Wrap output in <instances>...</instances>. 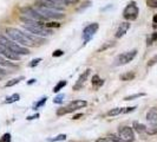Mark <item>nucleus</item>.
<instances>
[{"label":"nucleus","mask_w":157,"mask_h":142,"mask_svg":"<svg viewBox=\"0 0 157 142\" xmlns=\"http://www.w3.org/2000/svg\"><path fill=\"white\" fill-rule=\"evenodd\" d=\"M6 33L8 34V37H10L11 39L17 41L18 44H20V45H23V46H36L31 40L25 36V33L21 31H19L18 29L7 27V29H6Z\"/></svg>","instance_id":"f257e3e1"},{"label":"nucleus","mask_w":157,"mask_h":142,"mask_svg":"<svg viewBox=\"0 0 157 142\" xmlns=\"http://www.w3.org/2000/svg\"><path fill=\"white\" fill-rule=\"evenodd\" d=\"M137 56V50L134 49L131 51H126V52H123L121 55H118L116 58H115V62H113V65L115 66H121V65H125V64L130 63L135 57Z\"/></svg>","instance_id":"f03ea898"},{"label":"nucleus","mask_w":157,"mask_h":142,"mask_svg":"<svg viewBox=\"0 0 157 142\" xmlns=\"http://www.w3.org/2000/svg\"><path fill=\"white\" fill-rule=\"evenodd\" d=\"M36 10L39 12L41 16H44L46 19H63L65 14L63 12H58L51 8H46L44 6H36Z\"/></svg>","instance_id":"7ed1b4c3"},{"label":"nucleus","mask_w":157,"mask_h":142,"mask_svg":"<svg viewBox=\"0 0 157 142\" xmlns=\"http://www.w3.org/2000/svg\"><path fill=\"white\" fill-rule=\"evenodd\" d=\"M138 14H140V10H138V6L135 1L129 2V5L123 11V17L126 20H136Z\"/></svg>","instance_id":"20e7f679"},{"label":"nucleus","mask_w":157,"mask_h":142,"mask_svg":"<svg viewBox=\"0 0 157 142\" xmlns=\"http://www.w3.org/2000/svg\"><path fill=\"white\" fill-rule=\"evenodd\" d=\"M24 29L26 31H29L32 34L39 36V37H47L52 34V30L47 29L45 26H31V25H25L24 24Z\"/></svg>","instance_id":"39448f33"},{"label":"nucleus","mask_w":157,"mask_h":142,"mask_svg":"<svg viewBox=\"0 0 157 142\" xmlns=\"http://www.w3.org/2000/svg\"><path fill=\"white\" fill-rule=\"evenodd\" d=\"M21 14H24V17L30 18L33 20H38V22H45L47 20L44 16H41L39 12L36 10V7H23L21 10Z\"/></svg>","instance_id":"423d86ee"},{"label":"nucleus","mask_w":157,"mask_h":142,"mask_svg":"<svg viewBox=\"0 0 157 142\" xmlns=\"http://www.w3.org/2000/svg\"><path fill=\"white\" fill-rule=\"evenodd\" d=\"M118 136L121 137L122 142H134L135 141V134L134 129L131 127H121L118 129Z\"/></svg>","instance_id":"0eeeda50"},{"label":"nucleus","mask_w":157,"mask_h":142,"mask_svg":"<svg viewBox=\"0 0 157 142\" xmlns=\"http://www.w3.org/2000/svg\"><path fill=\"white\" fill-rule=\"evenodd\" d=\"M98 29H99L98 23H92L90 24V25H87L86 27L84 29V31H83V39H84V41L86 43V41H89V40L91 39L94 37V33L98 31Z\"/></svg>","instance_id":"6e6552de"},{"label":"nucleus","mask_w":157,"mask_h":142,"mask_svg":"<svg viewBox=\"0 0 157 142\" xmlns=\"http://www.w3.org/2000/svg\"><path fill=\"white\" fill-rule=\"evenodd\" d=\"M0 55L4 56V57H7L8 59H12V61H19L20 59V56L17 55L16 52H13L10 47L4 46L1 44H0Z\"/></svg>","instance_id":"1a4fd4ad"},{"label":"nucleus","mask_w":157,"mask_h":142,"mask_svg":"<svg viewBox=\"0 0 157 142\" xmlns=\"http://www.w3.org/2000/svg\"><path fill=\"white\" fill-rule=\"evenodd\" d=\"M10 49L13 51V52H16L17 55H30V51H29V49L27 47L23 46V45H20V44H18V43H13L12 41V44L10 45Z\"/></svg>","instance_id":"9d476101"},{"label":"nucleus","mask_w":157,"mask_h":142,"mask_svg":"<svg viewBox=\"0 0 157 142\" xmlns=\"http://www.w3.org/2000/svg\"><path fill=\"white\" fill-rule=\"evenodd\" d=\"M90 69H87V70H85L80 76H79L78 81H77V83L73 85V90H80L82 88H83V85H84V83H85V81L87 79V77H89V75H90Z\"/></svg>","instance_id":"9b49d317"},{"label":"nucleus","mask_w":157,"mask_h":142,"mask_svg":"<svg viewBox=\"0 0 157 142\" xmlns=\"http://www.w3.org/2000/svg\"><path fill=\"white\" fill-rule=\"evenodd\" d=\"M130 29V24L128 23V22H124V23H122L119 25V27H118L117 32H116V34H115V37L119 39V38H122L123 36H125V33L128 32V30Z\"/></svg>","instance_id":"f8f14e48"},{"label":"nucleus","mask_w":157,"mask_h":142,"mask_svg":"<svg viewBox=\"0 0 157 142\" xmlns=\"http://www.w3.org/2000/svg\"><path fill=\"white\" fill-rule=\"evenodd\" d=\"M147 121L150 123V126L157 127V109L152 108L147 114Z\"/></svg>","instance_id":"ddd939ff"},{"label":"nucleus","mask_w":157,"mask_h":142,"mask_svg":"<svg viewBox=\"0 0 157 142\" xmlns=\"http://www.w3.org/2000/svg\"><path fill=\"white\" fill-rule=\"evenodd\" d=\"M87 102L86 101H84V100H76V101H72V102L69 103V108H71L73 111H76L77 109H80V108H84V107H86Z\"/></svg>","instance_id":"4468645a"},{"label":"nucleus","mask_w":157,"mask_h":142,"mask_svg":"<svg viewBox=\"0 0 157 142\" xmlns=\"http://www.w3.org/2000/svg\"><path fill=\"white\" fill-rule=\"evenodd\" d=\"M132 129H135V132H136V133H138L140 135L147 133V127L144 126L143 123L137 122V121H135L134 122V124H132Z\"/></svg>","instance_id":"2eb2a0df"},{"label":"nucleus","mask_w":157,"mask_h":142,"mask_svg":"<svg viewBox=\"0 0 157 142\" xmlns=\"http://www.w3.org/2000/svg\"><path fill=\"white\" fill-rule=\"evenodd\" d=\"M136 77V73L134 71H128V72H124L119 76V79L123 81V82H128V81H132V79Z\"/></svg>","instance_id":"dca6fc26"},{"label":"nucleus","mask_w":157,"mask_h":142,"mask_svg":"<svg viewBox=\"0 0 157 142\" xmlns=\"http://www.w3.org/2000/svg\"><path fill=\"white\" fill-rule=\"evenodd\" d=\"M48 1H51V2H53L56 5H58V6H67V5H71V4H73V0H48Z\"/></svg>","instance_id":"f3484780"},{"label":"nucleus","mask_w":157,"mask_h":142,"mask_svg":"<svg viewBox=\"0 0 157 142\" xmlns=\"http://www.w3.org/2000/svg\"><path fill=\"white\" fill-rule=\"evenodd\" d=\"M103 84H104V81L101 79V77L98 75H94V77H92V85L96 88H99Z\"/></svg>","instance_id":"a211bd4d"},{"label":"nucleus","mask_w":157,"mask_h":142,"mask_svg":"<svg viewBox=\"0 0 157 142\" xmlns=\"http://www.w3.org/2000/svg\"><path fill=\"white\" fill-rule=\"evenodd\" d=\"M46 101H47V97H41L38 102H36L34 104H33V107H32V109L33 110H37V109H39V108H41L45 103H46Z\"/></svg>","instance_id":"6ab92c4d"},{"label":"nucleus","mask_w":157,"mask_h":142,"mask_svg":"<svg viewBox=\"0 0 157 142\" xmlns=\"http://www.w3.org/2000/svg\"><path fill=\"white\" fill-rule=\"evenodd\" d=\"M24 77L23 76H20V77H17V78H13V79H11V81H8L7 83H6V85L5 87L6 88H11V87H13V85H16V84H18L20 81H23Z\"/></svg>","instance_id":"aec40b11"},{"label":"nucleus","mask_w":157,"mask_h":142,"mask_svg":"<svg viewBox=\"0 0 157 142\" xmlns=\"http://www.w3.org/2000/svg\"><path fill=\"white\" fill-rule=\"evenodd\" d=\"M66 84H67V82H66V81H59V82L56 84V87L53 88V93H59V91H60V90H62Z\"/></svg>","instance_id":"412c9836"},{"label":"nucleus","mask_w":157,"mask_h":142,"mask_svg":"<svg viewBox=\"0 0 157 142\" xmlns=\"http://www.w3.org/2000/svg\"><path fill=\"white\" fill-rule=\"evenodd\" d=\"M66 140V135L65 134H59L55 136V137H51V139H47L48 142H58V141H65Z\"/></svg>","instance_id":"4be33fe9"},{"label":"nucleus","mask_w":157,"mask_h":142,"mask_svg":"<svg viewBox=\"0 0 157 142\" xmlns=\"http://www.w3.org/2000/svg\"><path fill=\"white\" fill-rule=\"evenodd\" d=\"M143 96H145V93H138V94L130 95V96H126V97H124V101H132V100L140 98V97H143Z\"/></svg>","instance_id":"5701e85b"},{"label":"nucleus","mask_w":157,"mask_h":142,"mask_svg":"<svg viewBox=\"0 0 157 142\" xmlns=\"http://www.w3.org/2000/svg\"><path fill=\"white\" fill-rule=\"evenodd\" d=\"M19 98H20V95L13 94V95H11L10 97H7V100L5 101V103H7V104H10V103H14V102H17V101H19Z\"/></svg>","instance_id":"b1692460"},{"label":"nucleus","mask_w":157,"mask_h":142,"mask_svg":"<svg viewBox=\"0 0 157 142\" xmlns=\"http://www.w3.org/2000/svg\"><path fill=\"white\" fill-rule=\"evenodd\" d=\"M0 44L4 45V46H6V47H10V45L12 44V40H10L8 38H6L5 36L0 34Z\"/></svg>","instance_id":"393cba45"},{"label":"nucleus","mask_w":157,"mask_h":142,"mask_svg":"<svg viewBox=\"0 0 157 142\" xmlns=\"http://www.w3.org/2000/svg\"><path fill=\"white\" fill-rule=\"evenodd\" d=\"M121 112H123V108H113V109L108 111V115L109 116H117Z\"/></svg>","instance_id":"a878e982"},{"label":"nucleus","mask_w":157,"mask_h":142,"mask_svg":"<svg viewBox=\"0 0 157 142\" xmlns=\"http://www.w3.org/2000/svg\"><path fill=\"white\" fill-rule=\"evenodd\" d=\"M72 109L69 108V107H66V108H60V109H58L57 110V115L58 116H62V115H66V114H69V112H72Z\"/></svg>","instance_id":"bb28decb"},{"label":"nucleus","mask_w":157,"mask_h":142,"mask_svg":"<svg viewBox=\"0 0 157 142\" xmlns=\"http://www.w3.org/2000/svg\"><path fill=\"white\" fill-rule=\"evenodd\" d=\"M113 45H115V43H113V41H106L104 45H102V46L98 49V51H97V52H102V51H105V50H108L109 47L113 46Z\"/></svg>","instance_id":"cd10ccee"},{"label":"nucleus","mask_w":157,"mask_h":142,"mask_svg":"<svg viewBox=\"0 0 157 142\" xmlns=\"http://www.w3.org/2000/svg\"><path fill=\"white\" fill-rule=\"evenodd\" d=\"M0 65H4V66H16V64L11 63V62H7L1 55H0Z\"/></svg>","instance_id":"c85d7f7f"},{"label":"nucleus","mask_w":157,"mask_h":142,"mask_svg":"<svg viewBox=\"0 0 157 142\" xmlns=\"http://www.w3.org/2000/svg\"><path fill=\"white\" fill-rule=\"evenodd\" d=\"M108 139L110 140L111 142H122V140H121V137L119 136H117L116 134H110L108 135Z\"/></svg>","instance_id":"c756f323"},{"label":"nucleus","mask_w":157,"mask_h":142,"mask_svg":"<svg viewBox=\"0 0 157 142\" xmlns=\"http://www.w3.org/2000/svg\"><path fill=\"white\" fill-rule=\"evenodd\" d=\"M147 134H148V135L157 134V127L151 126V127H149V128H147Z\"/></svg>","instance_id":"7c9ffc66"},{"label":"nucleus","mask_w":157,"mask_h":142,"mask_svg":"<svg viewBox=\"0 0 157 142\" xmlns=\"http://www.w3.org/2000/svg\"><path fill=\"white\" fill-rule=\"evenodd\" d=\"M64 97H65V96H64L63 94H60V95H58V96H56L55 100H53V103H56V104H60V103L63 102Z\"/></svg>","instance_id":"2f4dec72"},{"label":"nucleus","mask_w":157,"mask_h":142,"mask_svg":"<svg viewBox=\"0 0 157 142\" xmlns=\"http://www.w3.org/2000/svg\"><path fill=\"white\" fill-rule=\"evenodd\" d=\"M0 142H11V134L10 133L4 134L0 139Z\"/></svg>","instance_id":"473e14b6"},{"label":"nucleus","mask_w":157,"mask_h":142,"mask_svg":"<svg viewBox=\"0 0 157 142\" xmlns=\"http://www.w3.org/2000/svg\"><path fill=\"white\" fill-rule=\"evenodd\" d=\"M40 62H41V58H36V59H33L31 63L29 64V66H30V68H34V66L38 65Z\"/></svg>","instance_id":"72a5a7b5"},{"label":"nucleus","mask_w":157,"mask_h":142,"mask_svg":"<svg viewBox=\"0 0 157 142\" xmlns=\"http://www.w3.org/2000/svg\"><path fill=\"white\" fill-rule=\"evenodd\" d=\"M157 63V55H155L152 58H150L149 62H148V66H152V65H155Z\"/></svg>","instance_id":"f704fd0d"},{"label":"nucleus","mask_w":157,"mask_h":142,"mask_svg":"<svg viewBox=\"0 0 157 142\" xmlns=\"http://www.w3.org/2000/svg\"><path fill=\"white\" fill-rule=\"evenodd\" d=\"M147 4H148L149 7H157V0H147Z\"/></svg>","instance_id":"c9c22d12"},{"label":"nucleus","mask_w":157,"mask_h":142,"mask_svg":"<svg viewBox=\"0 0 157 142\" xmlns=\"http://www.w3.org/2000/svg\"><path fill=\"white\" fill-rule=\"evenodd\" d=\"M90 5H91V2H90V1H86L85 4H83V6H82V7L78 8V12H83L84 10H86L87 7H90Z\"/></svg>","instance_id":"e433bc0d"},{"label":"nucleus","mask_w":157,"mask_h":142,"mask_svg":"<svg viewBox=\"0 0 157 142\" xmlns=\"http://www.w3.org/2000/svg\"><path fill=\"white\" fill-rule=\"evenodd\" d=\"M155 40H157V33H154V34L150 37L149 39H148V45H151V44H152Z\"/></svg>","instance_id":"4c0bfd02"},{"label":"nucleus","mask_w":157,"mask_h":142,"mask_svg":"<svg viewBox=\"0 0 157 142\" xmlns=\"http://www.w3.org/2000/svg\"><path fill=\"white\" fill-rule=\"evenodd\" d=\"M45 26H46L47 29H52V27H59V26H60V24H58V23H48V24H45Z\"/></svg>","instance_id":"58836bf2"},{"label":"nucleus","mask_w":157,"mask_h":142,"mask_svg":"<svg viewBox=\"0 0 157 142\" xmlns=\"http://www.w3.org/2000/svg\"><path fill=\"white\" fill-rule=\"evenodd\" d=\"M63 55H64V52L62 51V50H56L55 52L52 53L53 57H60V56H63Z\"/></svg>","instance_id":"ea45409f"},{"label":"nucleus","mask_w":157,"mask_h":142,"mask_svg":"<svg viewBox=\"0 0 157 142\" xmlns=\"http://www.w3.org/2000/svg\"><path fill=\"white\" fill-rule=\"evenodd\" d=\"M137 107H128V108H125L124 110H123V112L124 114H128V112H131V111H134L135 109H136Z\"/></svg>","instance_id":"a19ab883"},{"label":"nucleus","mask_w":157,"mask_h":142,"mask_svg":"<svg viewBox=\"0 0 157 142\" xmlns=\"http://www.w3.org/2000/svg\"><path fill=\"white\" fill-rule=\"evenodd\" d=\"M39 117V114L37 112V114H34V115H32V116H27V120L29 121H32V120H36V118Z\"/></svg>","instance_id":"79ce46f5"},{"label":"nucleus","mask_w":157,"mask_h":142,"mask_svg":"<svg viewBox=\"0 0 157 142\" xmlns=\"http://www.w3.org/2000/svg\"><path fill=\"white\" fill-rule=\"evenodd\" d=\"M96 142H111L108 137H101V139H97Z\"/></svg>","instance_id":"37998d69"},{"label":"nucleus","mask_w":157,"mask_h":142,"mask_svg":"<svg viewBox=\"0 0 157 142\" xmlns=\"http://www.w3.org/2000/svg\"><path fill=\"white\" fill-rule=\"evenodd\" d=\"M5 75H6V71L0 68V77H1V76H5Z\"/></svg>","instance_id":"c03bdc74"},{"label":"nucleus","mask_w":157,"mask_h":142,"mask_svg":"<svg viewBox=\"0 0 157 142\" xmlns=\"http://www.w3.org/2000/svg\"><path fill=\"white\" fill-rule=\"evenodd\" d=\"M82 116H83V114H77V115L73 116V120H78V118H80Z\"/></svg>","instance_id":"a18cd8bd"},{"label":"nucleus","mask_w":157,"mask_h":142,"mask_svg":"<svg viewBox=\"0 0 157 142\" xmlns=\"http://www.w3.org/2000/svg\"><path fill=\"white\" fill-rule=\"evenodd\" d=\"M36 81H37V79H34V78L30 79V81L27 82V84H29V85H30V84H33V83H36Z\"/></svg>","instance_id":"49530a36"},{"label":"nucleus","mask_w":157,"mask_h":142,"mask_svg":"<svg viewBox=\"0 0 157 142\" xmlns=\"http://www.w3.org/2000/svg\"><path fill=\"white\" fill-rule=\"evenodd\" d=\"M154 23L157 24V14H156L155 17H154Z\"/></svg>","instance_id":"de8ad7c7"}]
</instances>
